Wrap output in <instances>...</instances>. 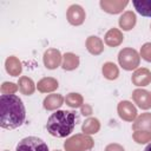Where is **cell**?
I'll return each instance as SVG.
<instances>
[{
    "label": "cell",
    "instance_id": "6da1fadb",
    "mask_svg": "<svg viewBox=\"0 0 151 151\" xmlns=\"http://www.w3.org/2000/svg\"><path fill=\"white\" fill-rule=\"evenodd\" d=\"M26 110L22 100L17 94H1L0 97V125L2 129L13 130L24 124Z\"/></svg>",
    "mask_w": 151,
    "mask_h": 151
},
{
    "label": "cell",
    "instance_id": "7a4b0ae2",
    "mask_svg": "<svg viewBox=\"0 0 151 151\" xmlns=\"http://www.w3.org/2000/svg\"><path fill=\"white\" fill-rule=\"evenodd\" d=\"M78 122V114L74 111L59 110L52 113L46 123L47 132L58 138H64L73 132L74 126Z\"/></svg>",
    "mask_w": 151,
    "mask_h": 151
},
{
    "label": "cell",
    "instance_id": "3957f363",
    "mask_svg": "<svg viewBox=\"0 0 151 151\" xmlns=\"http://www.w3.org/2000/svg\"><path fill=\"white\" fill-rule=\"evenodd\" d=\"M15 151H48V146L42 139L29 136L18 143Z\"/></svg>",
    "mask_w": 151,
    "mask_h": 151
},
{
    "label": "cell",
    "instance_id": "277c9868",
    "mask_svg": "<svg viewBox=\"0 0 151 151\" xmlns=\"http://www.w3.org/2000/svg\"><path fill=\"white\" fill-rule=\"evenodd\" d=\"M92 139L90 137H84V136H74L70 138L65 143V149L67 151H83L86 149L92 147Z\"/></svg>",
    "mask_w": 151,
    "mask_h": 151
},
{
    "label": "cell",
    "instance_id": "5b68a950",
    "mask_svg": "<svg viewBox=\"0 0 151 151\" xmlns=\"http://www.w3.org/2000/svg\"><path fill=\"white\" fill-rule=\"evenodd\" d=\"M119 63L125 70H133L138 65V54L136 51L126 48L119 53Z\"/></svg>",
    "mask_w": 151,
    "mask_h": 151
},
{
    "label": "cell",
    "instance_id": "8992f818",
    "mask_svg": "<svg viewBox=\"0 0 151 151\" xmlns=\"http://www.w3.org/2000/svg\"><path fill=\"white\" fill-rule=\"evenodd\" d=\"M67 18L72 25H80L85 19V13L79 5H72L67 11Z\"/></svg>",
    "mask_w": 151,
    "mask_h": 151
},
{
    "label": "cell",
    "instance_id": "52a82bcc",
    "mask_svg": "<svg viewBox=\"0 0 151 151\" xmlns=\"http://www.w3.org/2000/svg\"><path fill=\"white\" fill-rule=\"evenodd\" d=\"M129 4V1L124 0V1H106L103 0L100 1V6L104 11L109 12V13H119L126 5Z\"/></svg>",
    "mask_w": 151,
    "mask_h": 151
},
{
    "label": "cell",
    "instance_id": "ba28073f",
    "mask_svg": "<svg viewBox=\"0 0 151 151\" xmlns=\"http://www.w3.org/2000/svg\"><path fill=\"white\" fill-rule=\"evenodd\" d=\"M118 112H119V116L126 120H132L137 113L136 109L129 101H122L118 106Z\"/></svg>",
    "mask_w": 151,
    "mask_h": 151
},
{
    "label": "cell",
    "instance_id": "9c48e42d",
    "mask_svg": "<svg viewBox=\"0 0 151 151\" xmlns=\"http://www.w3.org/2000/svg\"><path fill=\"white\" fill-rule=\"evenodd\" d=\"M133 98L136 100V103L143 107V109H147L151 105V96L143 90H136L133 92Z\"/></svg>",
    "mask_w": 151,
    "mask_h": 151
},
{
    "label": "cell",
    "instance_id": "30bf717a",
    "mask_svg": "<svg viewBox=\"0 0 151 151\" xmlns=\"http://www.w3.org/2000/svg\"><path fill=\"white\" fill-rule=\"evenodd\" d=\"M45 65L48 68H55L60 63V53L55 50H48L44 58Z\"/></svg>",
    "mask_w": 151,
    "mask_h": 151
},
{
    "label": "cell",
    "instance_id": "8fae6325",
    "mask_svg": "<svg viewBox=\"0 0 151 151\" xmlns=\"http://www.w3.org/2000/svg\"><path fill=\"white\" fill-rule=\"evenodd\" d=\"M132 4L140 15L151 18V0H133Z\"/></svg>",
    "mask_w": 151,
    "mask_h": 151
},
{
    "label": "cell",
    "instance_id": "7c38bea8",
    "mask_svg": "<svg viewBox=\"0 0 151 151\" xmlns=\"http://www.w3.org/2000/svg\"><path fill=\"white\" fill-rule=\"evenodd\" d=\"M134 24H136V15L132 12H125L119 19V25L125 31L131 29L134 26Z\"/></svg>",
    "mask_w": 151,
    "mask_h": 151
},
{
    "label": "cell",
    "instance_id": "4fadbf2b",
    "mask_svg": "<svg viewBox=\"0 0 151 151\" xmlns=\"http://www.w3.org/2000/svg\"><path fill=\"white\" fill-rule=\"evenodd\" d=\"M122 40H123V35H122L120 32H119L118 29H116V28L110 29V31L107 32L106 37H105V41H106V44L110 45V46H116V45H118Z\"/></svg>",
    "mask_w": 151,
    "mask_h": 151
},
{
    "label": "cell",
    "instance_id": "5bb4252c",
    "mask_svg": "<svg viewBox=\"0 0 151 151\" xmlns=\"http://www.w3.org/2000/svg\"><path fill=\"white\" fill-rule=\"evenodd\" d=\"M6 70L12 76H18L21 72V64L14 57H9L6 60Z\"/></svg>",
    "mask_w": 151,
    "mask_h": 151
},
{
    "label": "cell",
    "instance_id": "9a60e30c",
    "mask_svg": "<svg viewBox=\"0 0 151 151\" xmlns=\"http://www.w3.org/2000/svg\"><path fill=\"white\" fill-rule=\"evenodd\" d=\"M151 79V76L147 70H139L133 74V83L136 85H146Z\"/></svg>",
    "mask_w": 151,
    "mask_h": 151
},
{
    "label": "cell",
    "instance_id": "2e32d148",
    "mask_svg": "<svg viewBox=\"0 0 151 151\" xmlns=\"http://www.w3.org/2000/svg\"><path fill=\"white\" fill-rule=\"evenodd\" d=\"M61 103H63L61 96H59V94H52V96L47 97V98L44 100V106H45V109H47V110H53V109L60 106Z\"/></svg>",
    "mask_w": 151,
    "mask_h": 151
},
{
    "label": "cell",
    "instance_id": "e0dca14e",
    "mask_svg": "<svg viewBox=\"0 0 151 151\" xmlns=\"http://www.w3.org/2000/svg\"><path fill=\"white\" fill-rule=\"evenodd\" d=\"M87 48L91 53H94V54H98L101 52L103 50V45H101V41L97 38V37H90L88 40H87Z\"/></svg>",
    "mask_w": 151,
    "mask_h": 151
},
{
    "label": "cell",
    "instance_id": "ac0fdd59",
    "mask_svg": "<svg viewBox=\"0 0 151 151\" xmlns=\"http://www.w3.org/2000/svg\"><path fill=\"white\" fill-rule=\"evenodd\" d=\"M78 63H79V60H78L77 55H74L72 53H67L64 55V66L63 67L65 70H73L78 66Z\"/></svg>",
    "mask_w": 151,
    "mask_h": 151
},
{
    "label": "cell",
    "instance_id": "d6986e66",
    "mask_svg": "<svg viewBox=\"0 0 151 151\" xmlns=\"http://www.w3.org/2000/svg\"><path fill=\"white\" fill-rule=\"evenodd\" d=\"M55 87H58V83L54 79L47 78V79H42L39 84H38V88L41 92H46V91H52Z\"/></svg>",
    "mask_w": 151,
    "mask_h": 151
},
{
    "label": "cell",
    "instance_id": "ffe728a7",
    "mask_svg": "<svg viewBox=\"0 0 151 151\" xmlns=\"http://www.w3.org/2000/svg\"><path fill=\"white\" fill-rule=\"evenodd\" d=\"M98 129H99V123L94 118L87 119L83 125V131L86 133H96L98 131Z\"/></svg>",
    "mask_w": 151,
    "mask_h": 151
},
{
    "label": "cell",
    "instance_id": "44dd1931",
    "mask_svg": "<svg viewBox=\"0 0 151 151\" xmlns=\"http://www.w3.org/2000/svg\"><path fill=\"white\" fill-rule=\"evenodd\" d=\"M19 85H20V91L25 94H31L34 90V86H33V81L28 78H21L20 81H19Z\"/></svg>",
    "mask_w": 151,
    "mask_h": 151
},
{
    "label": "cell",
    "instance_id": "7402d4cb",
    "mask_svg": "<svg viewBox=\"0 0 151 151\" xmlns=\"http://www.w3.org/2000/svg\"><path fill=\"white\" fill-rule=\"evenodd\" d=\"M103 72H104L105 77L109 78V79H116L117 76H118V70H117L116 65L114 64H111V63H107V64L104 65Z\"/></svg>",
    "mask_w": 151,
    "mask_h": 151
},
{
    "label": "cell",
    "instance_id": "603a6c76",
    "mask_svg": "<svg viewBox=\"0 0 151 151\" xmlns=\"http://www.w3.org/2000/svg\"><path fill=\"white\" fill-rule=\"evenodd\" d=\"M66 103L72 107H78L81 104V97L78 93H71L66 98Z\"/></svg>",
    "mask_w": 151,
    "mask_h": 151
},
{
    "label": "cell",
    "instance_id": "cb8c5ba5",
    "mask_svg": "<svg viewBox=\"0 0 151 151\" xmlns=\"http://www.w3.org/2000/svg\"><path fill=\"white\" fill-rule=\"evenodd\" d=\"M1 91H2V94H13L17 91V86L13 83H4Z\"/></svg>",
    "mask_w": 151,
    "mask_h": 151
},
{
    "label": "cell",
    "instance_id": "d4e9b609",
    "mask_svg": "<svg viewBox=\"0 0 151 151\" xmlns=\"http://www.w3.org/2000/svg\"><path fill=\"white\" fill-rule=\"evenodd\" d=\"M142 55L145 60L151 61V44H145L142 47Z\"/></svg>",
    "mask_w": 151,
    "mask_h": 151
},
{
    "label": "cell",
    "instance_id": "484cf974",
    "mask_svg": "<svg viewBox=\"0 0 151 151\" xmlns=\"http://www.w3.org/2000/svg\"><path fill=\"white\" fill-rule=\"evenodd\" d=\"M106 151H124V149H122L119 145H109Z\"/></svg>",
    "mask_w": 151,
    "mask_h": 151
},
{
    "label": "cell",
    "instance_id": "4316f807",
    "mask_svg": "<svg viewBox=\"0 0 151 151\" xmlns=\"http://www.w3.org/2000/svg\"><path fill=\"white\" fill-rule=\"evenodd\" d=\"M144 151H151V143H150V144H147V145H146V147H145V149H144Z\"/></svg>",
    "mask_w": 151,
    "mask_h": 151
}]
</instances>
